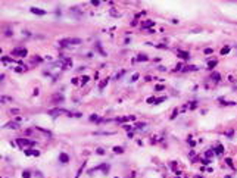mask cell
Returning a JSON list of instances; mask_svg holds the SVG:
<instances>
[{"label": "cell", "instance_id": "1", "mask_svg": "<svg viewBox=\"0 0 237 178\" xmlns=\"http://www.w3.org/2000/svg\"><path fill=\"white\" fill-rule=\"evenodd\" d=\"M62 113H66L68 116H74L75 113L69 112V111H65L62 108H56V109H50L49 111V115H52V116H58V115H62Z\"/></svg>", "mask_w": 237, "mask_h": 178}, {"label": "cell", "instance_id": "2", "mask_svg": "<svg viewBox=\"0 0 237 178\" xmlns=\"http://www.w3.org/2000/svg\"><path fill=\"white\" fill-rule=\"evenodd\" d=\"M59 44L61 46H71V44H81V40L79 38H63L59 41Z\"/></svg>", "mask_w": 237, "mask_h": 178}, {"label": "cell", "instance_id": "3", "mask_svg": "<svg viewBox=\"0 0 237 178\" xmlns=\"http://www.w3.org/2000/svg\"><path fill=\"white\" fill-rule=\"evenodd\" d=\"M16 141H18V144L21 146V147H27V146H34V141H32V140H27V138H18Z\"/></svg>", "mask_w": 237, "mask_h": 178}, {"label": "cell", "instance_id": "4", "mask_svg": "<svg viewBox=\"0 0 237 178\" xmlns=\"http://www.w3.org/2000/svg\"><path fill=\"white\" fill-rule=\"evenodd\" d=\"M12 55L13 56H19V58H25L28 53H27V49H15L12 52Z\"/></svg>", "mask_w": 237, "mask_h": 178}, {"label": "cell", "instance_id": "5", "mask_svg": "<svg viewBox=\"0 0 237 178\" xmlns=\"http://www.w3.org/2000/svg\"><path fill=\"white\" fill-rule=\"evenodd\" d=\"M153 25H155V21H150V19H147V21L143 22V28H144V30H149V28H152Z\"/></svg>", "mask_w": 237, "mask_h": 178}, {"label": "cell", "instance_id": "6", "mask_svg": "<svg viewBox=\"0 0 237 178\" xmlns=\"http://www.w3.org/2000/svg\"><path fill=\"white\" fill-rule=\"evenodd\" d=\"M30 10H31L32 13H35V15H46V10H43V9H38V7H31V9H30Z\"/></svg>", "mask_w": 237, "mask_h": 178}, {"label": "cell", "instance_id": "7", "mask_svg": "<svg viewBox=\"0 0 237 178\" xmlns=\"http://www.w3.org/2000/svg\"><path fill=\"white\" fill-rule=\"evenodd\" d=\"M178 56H180L181 59H184V60H187V59L190 58L189 52H184V50H178Z\"/></svg>", "mask_w": 237, "mask_h": 178}, {"label": "cell", "instance_id": "8", "mask_svg": "<svg viewBox=\"0 0 237 178\" xmlns=\"http://www.w3.org/2000/svg\"><path fill=\"white\" fill-rule=\"evenodd\" d=\"M59 161L62 162V163H66V162L69 161V158H68V155H66V153H61V156H59Z\"/></svg>", "mask_w": 237, "mask_h": 178}, {"label": "cell", "instance_id": "9", "mask_svg": "<svg viewBox=\"0 0 237 178\" xmlns=\"http://www.w3.org/2000/svg\"><path fill=\"white\" fill-rule=\"evenodd\" d=\"M4 127H6V128H15V129H16L19 125H18V122H7Z\"/></svg>", "mask_w": 237, "mask_h": 178}, {"label": "cell", "instance_id": "10", "mask_svg": "<svg viewBox=\"0 0 237 178\" xmlns=\"http://www.w3.org/2000/svg\"><path fill=\"white\" fill-rule=\"evenodd\" d=\"M211 78H212V81H215V82H218L221 77H220V74H218V72H214V74L211 75Z\"/></svg>", "mask_w": 237, "mask_h": 178}, {"label": "cell", "instance_id": "11", "mask_svg": "<svg viewBox=\"0 0 237 178\" xmlns=\"http://www.w3.org/2000/svg\"><path fill=\"white\" fill-rule=\"evenodd\" d=\"M108 82H109V78H105V80H103V81H102V82H100V85H99V88H100V90H103V88L106 87V84H108Z\"/></svg>", "mask_w": 237, "mask_h": 178}, {"label": "cell", "instance_id": "12", "mask_svg": "<svg viewBox=\"0 0 237 178\" xmlns=\"http://www.w3.org/2000/svg\"><path fill=\"white\" fill-rule=\"evenodd\" d=\"M52 100H53V102H61V100H63V96L62 94H56V96H53Z\"/></svg>", "mask_w": 237, "mask_h": 178}, {"label": "cell", "instance_id": "13", "mask_svg": "<svg viewBox=\"0 0 237 178\" xmlns=\"http://www.w3.org/2000/svg\"><path fill=\"white\" fill-rule=\"evenodd\" d=\"M136 60H139V62H143V60H147V56H146V55H139V58H137Z\"/></svg>", "mask_w": 237, "mask_h": 178}, {"label": "cell", "instance_id": "14", "mask_svg": "<svg viewBox=\"0 0 237 178\" xmlns=\"http://www.w3.org/2000/svg\"><path fill=\"white\" fill-rule=\"evenodd\" d=\"M222 152H224V147L221 144L217 146V155H222Z\"/></svg>", "mask_w": 237, "mask_h": 178}, {"label": "cell", "instance_id": "15", "mask_svg": "<svg viewBox=\"0 0 237 178\" xmlns=\"http://www.w3.org/2000/svg\"><path fill=\"white\" fill-rule=\"evenodd\" d=\"M113 152H115V153H122V152H124V149H122V147H119V146H116V147H113Z\"/></svg>", "mask_w": 237, "mask_h": 178}, {"label": "cell", "instance_id": "16", "mask_svg": "<svg viewBox=\"0 0 237 178\" xmlns=\"http://www.w3.org/2000/svg\"><path fill=\"white\" fill-rule=\"evenodd\" d=\"M208 66H209L211 69L215 68V66H217V60H209V62H208Z\"/></svg>", "mask_w": 237, "mask_h": 178}, {"label": "cell", "instance_id": "17", "mask_svg": "<svg viewBox=\"0 0 237 178\" xmlns=\"http://www.w3.org/2000/svg\"><path fill=\"white\" fill-rule=\"evenodd\" d=\"M228 52H230V47H228V46H227V47H222V49H221V55H227Z\"/></svg>", "mask_w": 237, "mask_h": 178}, {"label": "cell", "instance_id": "18", "mask_svg": "<svg viewBox=\"0 0 237 178\" xmlns=\"http://www.w3.org/2000/svg\"><path fill=\"white\" fill-rule=\"evenodd\" d=\"M13 69H15L16 72H24V71H25L24 66H16V68H13Z\"/></svg>", "mask_w": 237, "mask_h": 178}, {"label": "cell", "instance_id": "19", "mask_svg": "<svg viewBox=\"0 0 237 178\" xmlns=\"http://www.w3.org/2000/svg\"><path fill=\"white\" fill-rule=\"evenodd\" d=\"M90 80V77H87V75H84V77H82V78H81V84H85V82H87V81Z\"/></svg>", "mask_w": 237, "mask_h": 178}, {"label": "cell", "instance_id": "20", "mask_svg": "<svg viewBox=\"0 0 237 178\" xmlns=\"http://www.w3.org/2000/svg\"><path fill=\"white\" fill-rule=\"evenodd\" d=\"M165 100H166V97H165V96H162V97H158L155 103H160V102H165Z\"/></svg>", "mask_w": 237, "mask_h": 178}, {"label": "cell", "instance_id": "21", "mask_svg": "<svg viewBox=\"0 0 237 178\" xmlns=\"http://www.w3.org/2000/svg\"><path fill=\"white\" fill-rule=\"evenodd\" d=\"M99 119H100V118H99V116H96V115H91V116H90V121H96V122H99Z\"/></svg>", "mask_w": 237, "mask_h": 178}, {"label": "cell", "instance_id": "22", "mask_svg": "<svg viewBox=\"0 0 237 178\" xmlns=\"http://www.w3.org/2000/svg\"><path fill=\"white\" fill-rule=\"evenodd\" d=\"M30 177H31V174H30L28 171H25V172L22 174V178H30Z\"/></svg>", "mask_w": 237, "mask_h": 178}, {"label": "cell", "instance_id": "23", "mask_svg": "<svg viewBox=\"0 0 237 178\" xmlns=\"http://www.w3.org/2000/svg\"><path fill=\"white\" fill-rule=\"evenodd\" d=\"M196 106H197V105H196V102H191V103L189 105V108H190V109H194Z\"/></svg>", "mask_w": 237, "mask_h": 178}, {"label": "cell", "instance_id": "24", "mask_svg": "<svg viewBox=\"0 0 237 178\" xmlns=\"http://www.w3.org/2000/svg\"><path fill=\"white\" fill-rule=\"evenodd\" d=\"M153 102H156L155 97H149V99H147V103H153Z\"/></svg>", "mask_w": 237, "mask_h": 178}, {"label": "cell", "instance_id": "25", "mask_svg": "<svg viewBox=\"0 0 237 178\" xmlns=\"http://www.w3.org/2000/svg\"><path fill=\"white\" fill-rule=\"evenodd\" d=\"M214 153H215V152H212V150H208V152H206V156H208V158H209V156H212V155H214Z\"/></svg>", "mask_w": 237, "mask_h": 178}, {"label": "cell", "instance_id": "26", "mask_svg": "<svg viewBox=\"0 0 237 178\" xmlns=\"http://www.w3.org/2000/svg\"><path fill=\"white\" fill-rule=\"evenodd\" d=\"M97 153H99V155H105V150H103V149H97Z\"/></svg>", "mask_w": 237, "mask_h": 178}, {"label": "cell", "instance_id": "27", "mask_svg": "<svg viewBox=\"0 0 237 178\" xmlns=\"http://www.w3.org/2000/svg\"><path fill=\"white\" fill-rule=\"evenodd\" d=\"M111 13H112V15H113V16H119V13H118L116 10H113V9H112V10H111Z\"/></svg>", "mask_w": 237, "mask_h": 178}, {"label": "cell", "instance_id": "28", "mask_svg": "<svg viewBox=\"0 0 237 178\" xmlns=\"http://www.w3.org/2000/svg\"><path fill=\"white\" fill-rule=\"evenodd\" d=\"M137 78H139V74H134V75H133V78H131V81H136Z\"/></svg>", "mask_w": 237, "mask_h": 178}, {"label": "cell", "instance_id": "29", "mask_svg": "<svg viewBox=\"0 0 237 178\" xmlns=\"http://www.w3.org/2000/svg\"><path fill=\"white\" fill-rule=\"evenodd\" d=\"M177 113H178V111H177V109H175V111H174V113H172V115H171V118H172V119H174L175 116H177Z\"/></svg>", "mask_w": 237, "mask_h": 178}, {"label": "cell", "instance_id": "30", "mask_svg": "<svg viewBox=\"0 0 237 178\" xmlns=\"http://www.w3.org/2000/svg\"><path fill=\"white\" fill-rule=\"evenodd\" d=\"M205 53H206V55H211V53H212V49H206Z\"/></svg>", "mask_w": 237, "mask_h": 178}, {"label": "cell", "instance_id": "31", "mask_svg": "<svg viewBox=\"0 0 237 178\" xmlns=\"http://www.w3.org/2000/svg\"><path fill=\"white\" fill-rule=\"evenodd\" d=\"M231 135H233V129H230V131L227 132V137H231Z\"/></svg>", "mask_w": 237, "mask_h": 178}, {"label": "cell", "instance_id": "32", "mask_svg": "<svg viewBox=\"0 0 237 178\" xmlns=\"http://www.w3.org/2000/svg\"><path fill=\"white\" fill-rule=\"evenodd\" d=\"M227 163H228V165H230V166L233 168V162H231V159H227Z\"/></svg>", "mask_w": 237, "mask_h": 178}, {"label": "cell", "instance_id": "33", "mask_svg": "<svg viewBox=\"0 0 237 178\" xmlns=\"http://www.w3.org/2000/svg\"><path fill=\"white\" fill-rule=\"evenodd\" d=\"M91 3H93V4H94V6H99V4H100V1H96V0H93V1H91Z\"/></svg>", "mask_w": 237, "mask_h": 178}, {"label": "cell", "instance_id": "34", "mask_svg": "<svg viewBox=\"0 0 237 178\" xmlns=\"http://www.w3.org/2000/svg\"><path fill=\"white\" fill-rule=\"evenodd\" d=\"M156 90H158V91L159 90H163V85H156Z\"/></svg>", "mask_w": 237, "mask_h": 178}, {"label": "cell", "instance_id": "35", "mask_svg": "<svg viewBox=\"0 0 237 178\" xmlns=\"http://www.w3.org/2000/svg\"><path fill=\"white\" fill-rule=\"evenodd\" d=\"M137 127H139V128H143V127H146V124H137Z\"/></svg>", "mask_w": 237, "mask_h": 178}, {"label": "cell", "instance_id": "36", "mask_svg": "<svg viewBox=\"0 0 237 178\" xmlns=\"http://www.w3.org/2000/svg\"><path fill=\"white\" fill-rule=\"evenodd\" d=\"M72 84H78V78H74V80H72Z\"/></svg>", "mask_w": 237, "mask_h": 178}, {"label": "cell", "instance_id": "37", "mask_svg": "<svg viewBox=\"0 0 237 178\" xmlns=\"http://www.w3.org/2000/svg\"><path fill=\"white\" fill-rule=\"evenodd\" d=\"M124 128H125L127 131H130V129H131V127H130V125H124Z\"/></svg>", "mask_w": 237, "mask_h": 178}, {"label": "cell", "instance_id": "38", "mask_svg": "<svg viewBox=\"0 0 237 178\" xmlns=\"http://www.w3.org/2000/svg\"><path fill=\"white\" fill-rule=\"evenodd\" d=\"M203 163H205V165H208V163H211V161H209V159H205V161H203Z\"/></svg>", "mask_w": 237, "mask_h": 178}, {"label": "cell", "instance_id": "39", "mask_svg": "<svg viewBox=\"0 0 237 178\" xmlns=\"http://www.w3.org/2000/svg\"><path fill=\"white\" fill-rule=\"evenodd\" d=\"M115 178H118V177H115Z\"/></svg>", "mask_w": 237, "mask_h": 178}, {"label": "cell", "instance_id": "40", "mask_svg": "<svg viewBox=\"0 0 237 178\" xmlns=\"http://www.w3.org/2000/svg\"><path fill=\"white\" fill-rule=\"evenodd\" d=\"M236 90H237V88H236Z\"/></svg>", "mask_w": 237, "mask_h": 178}]
</instances>
